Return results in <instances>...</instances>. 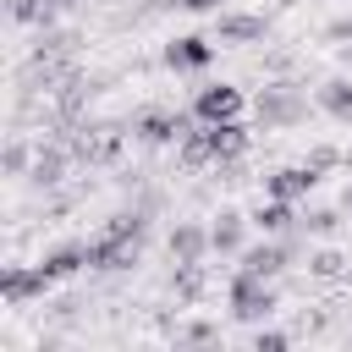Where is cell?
Masks as SVG:
<instances>
[{"label":"cell","mask_w":352,"mask_h":352,"mask_svg":"<svg viewBox=\"0 0 352 352\" xmlns=\"http://www.w3.org/2000/svg\"><path fill=\"white\" fill-rule=\"evenodd\" d=\"M253 110H258V126L292 132V126L308 121V94H302V82H286V77H280V82H264V88H258Z\"/></svg>","instance_id":"1"},{"label":"cell","mask_w":352,"mask_h":352,"mask_svg":"<svg viewBox=\"0 0 352 352\" xmlns=\"http://www.w3.org/2000/svg\"><path fill=\"white\" fill-rule=\"evenodd\" d=\"M226 297H231V314H236V319H248V324H258V319H270V314H275V286H270L264 275H253V270H236Z\"/></svg>","instance_id":"2"},{"label":"cell","mask_w":352,"mask_h":352,"mask_svg":"<svg viewBox=\"0 0 352 352\" xmlns=\"http://www.w3.org/2000/svg\"><path fill=\"white\" fill-rule=\"evenodd\" d=\"M138 253H143V236H121L110 226L99 236H88V270H132Z\"/></svg>","instance_id":"3"},{"label":"cell","mask_w":352,"mask_h":352,"mask_svg":"<svg viewBox=\"0 0 352 352\" xmlns=\"http://www.w3.org/2000/svg\"><path fill=\"white\" fill-rule=\"evenodd\" d=\"M187 126H192V121H187L182 110H160V104H148V110H138V116H132V138H138V143H148V148L176 143Z\"/></svg>","instance_id":"4"},{"label":"cell","mask_w":352,"mask_h":352,"mask_svg":"<svg viewBox=\"0 0 352 352\" xmlns=\"http://www.w3.org/2000/svg\"><path fill=\"white\" fill-rule=\"evenodd\" d=\"M192 121H242V88L209 82L192 94Z\"/></svg>","instance_id":"5"},{"label":"cell","mask_w":352,"mask_h":352,"mask_svg":"<svg viewBox=\"0 0 352 352\" xmlns=\"http://www.w3.org/2000/svg\"><path fill=\"white\" fill-rule=\"evenodd\" d=\"M55 280L44 275V264H6V275H0V297L11 302V308H22V302H33V297H44Z\"/></svg>","instance_id":"6"},{"label":"cell","mask_w":352,"mask_h":352,"mask_svg":"<svg viewBox=\"0 0 352 352\" xmlns=\"http://www.w3.org/2000/svg\"><path fill=\"white\" fill-rule=\"evenodd\" d=\"M319 176H324V170H314L308 160H302V165H280V170H270V176H264V192H270V198L297 204V198H308V192L319 187Z\"/></svg>","instance_id":"7"},{"label":"cell","mask_w":352,"mask_h":352,"mask_svg":"<svg viewBox=\"0 0 352 352\" xmlns=\"http://www.w3.org/2000/svg\"><path fill=\"white\" fill-rule=\"evenodd\" d=\"M209 60H214V44L198 38V33H182V38L165 44V66H170L176 77H192V72H204Z\"/></svg>","instance_id":"8"},{"label":"cell","mask_w":352,"mask_h":352,"mask_svg":"<svg viewBox=\"0 0 352 352\" xmlns=\"http://www.w3.org/2000/svg\"><path fill=\"white\" fill-rule=\"evenodd\" d=\"M204 138H209V160L214 165H231L248 154V126L242 121H204Z\"/></svg>","instance_id":"9"},{"label":"cell","mask_w":352,"mask_h":352,"mask_svg":"<svg viewBox=\"0 0 352 352\" xmlns=\"http://www.w3.org/2000/svg\"><path fill=\"white\" fill-rule=\"evenodd\" d=\"M297 258V236H286V242H258V248H242V270H253V275H264V280H275L286 264Z\"/></svg>","instance_id":"10"},{"label":"cell","mask_w":352,"mask_h":352,"mask_svg":"<svg viewBox=\"0 0 352 352\" xmlns=\"http://www.w3.org/2000/svg\"><path fill=\"white\" fill-rule=\"evenodd\" d=\"M121 154V126H77V160L82 165H110Z\"/></svg>","instance_id":"11"},{"label":"cell","mask_w":352,"mask_h":352,"mask_svg":"<svg viewBox=\"0 0 352 352\" xmlns=\"http://www.w3.org/2000/svg\"><path fill=\"white\" fill-rule=\"evenodd\" d=\"M264 33H270V22L253 11H220V22H214L220 44H264Z\"/></svg>","instance_id":"12"},{"label":"cell","mask_w":352,"mask_h":352,"mask_svg":"<svg viewBox=\"0 0 352 352\" xmlns=\"http://www.w3.org/2000/svg\"><path fill=\"white\" fill-rule=\"evenodd\" d=\"M204 253H214V248H209V231H204L198 220H176V231H170V258H176V264H204Z\"/></svg>","instance_id":"13"},{"label":"cell","mask_w":352,"mask_h":352,"mask_svg":"<svg viewBox=\"0 0 352 352\" xmlns=\"http://www.w3.org/2000/svg\"><path fill=\"white\" fill-rule=\"evenodd\" d=\"M60 176H66V148L60 143H38L33 165H28V182L33 187H60Z\"/></svg>","instance_id":"14"},{"label":"cell","mask_w":352,"mask_h":352,"mask_svg":"<svg viewBox=\"0 0 352 352\" xmlns=\"http://www.w3.org/2000/svg\"><path fill=\"white\" fill-rule=\"evenodd\" d=\"M242 231H248V220L236 214V209H220L214 214V226H209V248L226 258V253H242Z\"/></svg>","instance_id":"15"},{"label":"cell","mask_w":352,"mask_h":352,"mask_svg":"<svg viewBox=\"0 0 352 352\" xmlns=\"http://www.w3.org/2000/svg\"><path fill=\"white\" fill-rule=\"evenodd\" d=\"M38 264H44L50 280H66V275H77V270L88 264V242H60V248H50Z\"/></svg>","instance_id":"16"},{"label":"cell","mask_w":352,"mask_h":352,"mask_svg":"<svg viewBox=\"0 0 352 352\" xmlns=\"http://www.w3.org/2000/svg\"><path fill=\"white\" fill-rule=\"evenodd\" d=\"M319 110L336 121H352V77H330L319 82Z\"/></svg>","instance_id":"17"},{"label":"cell","mask_w":352,"mask_h":352,"mask_svg":"<svg viewBox=\"0 0 352 352\" xmlns=\"http://www.w3.org/2000/svg\"><path fill=\"white\" fill-rule=\"evenodd\" d=\"M253 226H258L264 236H286V231L297 226V214H292V204H286V198H270V204H258Z\"/></svg>","instance_id":"18"},{"label":"cell","mask_w":352,"mask_h":352,"mask_svg":"<svg viewBox=\"0 0 352 352\" xmlns=\"http://www.w3.org/2000/svg\"><path fill=\"white\" fill-rule=\"evenodd\" d=\"M170 292H176L182 302H198V297H204V264H176Z\"/></svg>","instance_id":"19"},{"label":"cell","mask_w":352,"mask_h":352,"mask_svg":"<svg viewBox=\"0 0 352 352\" xmlns=\"http://www.w3.org/2000/svg\"><path fill=\"white\" fill-rule=\"evenodd\" d=\"M308 275H314V280H341V275H346V258H341L336 248H319V253H308Z\"/></svg>","instance_id":"20"},{"label":"cell","mask_w":352,"mask_h":352,"mask_svg":"<svg viewBox=\"0 0 352 352\" xmlns=\"http://www.w3.org/2000/svg\"><path fill=\"white\" fill-rule=\"evenodd\" d=\"M297 226H302L308 236H336V231H341V204H336V209H308Z\"/></svg>","instance_id":"21"},{"label":"cell","mask_w":352,"mask_h":352,"mask_svg":"<svg viewBox=\"0 0 352 352\" xmlns=\"http://www.w3.org/2000/svg\"><path fill=\"white\" fill-rule=\"evenodd\" d=\"M11 16L33 22V28H50L55 22V0H11Z\"/></svg>","instance_id":"22"},{"label":"cell","mask_w":352,"mask_h":352,"mask_svg":"<svg viewBox=\"0 0 352 352\" xmlns=\"http://www.w3.org/2000/svg\"><path fill=\"white\" fill-rule=\"evenodd\" d=\"M28 165H33V154H28V143H22V138H11V143H6V176H22Z\"/></svg>","instance_id":"23"},{"label":"cell","mask_w":352,"mask_h":352,"mask_svg":"<svg viewBox=\"0 0 352 352\" xmlns=\"http://www.w3.org/2000/svg\"><path fill=\"white\" fill-rule=\"evenodd\" d=\"M253 346H258V352H286V346H292V336H286V330H258V336H253Z\"/></svg>","instance_id":"24"},{"label":"cell","mask_w":352,"mask_h":352,"mask_svg":"<svg viewBox=\"0 0 352 352\" xmlns=\"http://www.w3.org/2000/svg\"><path fill=\"white\" fill-rule=\"evenodd\" d=\"M308 165H314V170H330V165H341V148H330V143H319V148L308 154Z\"/></svg>","instance_id":"25"},{"label":"cell","mask_w":352,"mask_h":352,"mask_svg":"<svg viewBox=\"0 0 352 352\" xmlns=\"http://www.w3.org/2000/svg\"><path fill=\"white\" fill-rule=\"evenodd\" d=\"M176 341H198V346H209V341H214V324H204V319H198V324L176 330Z\"/></svg>","instance_id":"26"},{"label":"cell","mask_w":352,"mask_h":352,"mask_svg":"<svg viewBox=\"0 0 352 352\" xmlns=\"http://www.w3.org/2000/svg\"><path fill=\"white\" fill-rule=\"evenodd\" d=\"M324 38H330V44H352V16H336V22H324Z\"/></svg>","instance_id":"27"},{"label":"cell","mask_w":352,"mask_h":352,"mask_svg":"<svg viewBox=\"0 0 352 352\" xmlns=\"http://www.w3.org/2000/svg\"><path fill=\"white\" fill-rule=\"evenodd\" d=\"M176 6H182V11H214L220 0H176Z\"/></svg>","instance_id":"28"},{"label":"cell","mask_w":352,"mask_h":352,"mask_svg":"<svg viewBox=\"0 0 352 352\" xmlns=\"http://www.w3.org/2000/svg\"><path fill=\"white\" fill-rule=\"evenodd\" d=\"M341 50V66H352V44H336Z\"/></svg>","instance_id":"29"},{"label":"cell","mask_w":352,"mask_h":352,"mask_svg":"<svg viewBox=\"0 0 352 352\" xmlns=\"http://www.w3.org/2000/svg\"><path fill=\"white\" fill-rule=\"evenodd\" d=\"M341 214H352V187H346V192H341Z\"/></svg>","instance_id":"30"}]
</instances>
